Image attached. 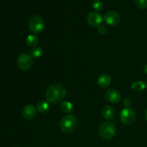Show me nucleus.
I'll list each match as a JSON object with an SVG mask.
<instances>
[{
  "instance_id": "nucleus-1",
  "label": "nucleus",
  "mask_w": 147,
  "mask_h": 147,
  "mask_svg": "<svg viewBox=\"0 0 147 147\" xmlns=\"http://www.w3.org/2000/svg\"><path fill=\"white\" fill-rule=\"evenodd\" d=\"M67 91L62 85L54 84L47 89L45 96L49 103H56L65 98Z\"/></svg>"
},
{
  "instance_id": "nucleus-2",
  "label": "nucleus",
  "mask_w": 147,
  "mask_h": 147,
  "mask_svg": "<svg viewBox=\"0 0 147 147\" xmlns=\"http://www.w3.org/2000/svg\"><path fill=\"white\" fill-rule=\"evenodd\" d=\"M76 126H77V120L73 115H66L60 121V129L64 133H71L76 129Z\"/></svg>"
},
{
  "instance_id": "nucleus-3",
  "label": "nucleus",
  "mask_w": 147,
  "mask_h": 147,
  "mask_svg": "<svg viewBox=\"0 0 147 147\" xmlns=\"http://www.w3.org/2000/svg\"><path fill=\"white\" fill-rule=\"evenodd\" d=\"M99 134L103 139L109 140L112 139L116 134V126L111 122H103L99 127Z\"/></svg>"
},
{
  "instance_id": "nucleus-4",
  "label": "nucleus",
  "mask_w": 147,
  "mask_h": 147,
  "mask_svg": "<svg viewBox=\"0 0 147 147\" xmlns=\"http://www.w3.org/2000/svg\"><path fill=\"white\" fill-rule=\"evenodd\" d=\"M28 27L32 32L34 33V34H39L44 29V20L41 17L38 15L32 16L29 20Z\"/></svg>"
},
{
  "instance_id": "nucleus-5",
  "label": "nucleus",
  "mask_w": 147,
  "mask_h": 147,
  "mask_svg": "<svg viewBox=\"0 0 147 147\" xmlns=\"http://www.w3.org/2000/svg\"><path fill=\"white\" fill-rule=\"evenodd\" d=\"M136 119V113L135 111L131 108H125L122 110L120 115V119L122 123L129 126L134 122Z\"/></svg>"
},
{
  "instance_id": "nucleus-6",
  "label": "nucleus",
  "mask_w": 147,
  "mask_h": 147,
  "mask_svg": "<svg viewBox=\"0 0 147 147\" xmlns=\"http://www.w3.org/2000/svg\"><path fill=\"white\" fill-rule=\"evenodd\" d=\"M17 65L21 70H26L30 69L32 65L33 58L30 55L23 53L21 54L17 58Z\"/></svg>"
},
{
  "instance_id": "nucleus-7",
  "label": "nucleus",
  "mask_w": 147,
  "mask_h": 147,
  "mask_svg": "<svg viewBox=\"0 0 147 147\" xmlns=\"http://www.w3.org/2000/svg\"><path fill=\"white\" fill-rule=\"evenodd\" d=\"M103 20L107 24L110 26H116L120 22V16L114 11H109L105 14Z\"/></svg>"
},
{
  "instance_id": "nucleus-8",
  "label": "nucleus",
  "mask_w": 147,
  "mask_h": 147,
  "mask_svg": "<svg viewBox=\"0 0 147 147\" xmlns=\"http://www.w3.org/2000/svg\"><path fill=\"white\" fill-rule=\"evenodd\" d=\"M87 22L92 27H98L101 24L103 18L97 11H90L87 15Z\"/></svg>"
},
{
  "instance_id": "nucleus-9",
  "label": "nucleus",
  "mask_w": 147,
  "mask_h": 147,
  "mask_svg": "<svg viewBox=\"0 0 147 147\" xmlns=\"http://www.w3.org/2000/svg\"><path fill=\"white\" fill-rule=\"evenodd\" d=\"M37 114V109L33 105H26L22 110V116L27 121L32 120Z\"/></svg>"
},
{
  "instance_id": "nucleus-10",
  "label": "nucleus",
  "mask_w": 147,
  "mask_h": 147,
  "mask_svg": "<svg viewBox=\"0 0 147 147\" xmlns=\"http://www.w3.org/2000/svg\"><path fill=\"white\" fill-rule=\"evenodd\" d=\"M106 98L112 103H118L121 100V93L115 89H109L106 92Z\"/></svg>"
},
{
  "instance_id": "nucleus-11",
  "label": "nucleus",
  "mask_w": 147,
  "mask_h": 147,
  "mask_svg": "<svg viewBox=\"0 0 147 147\" xmlns=\"http://www.w3.org/2000/svg\"><path fill=\"white\" fill-rule=\"evenodd\" d=\"M116 110L111 106H105L102 110V116L106 120H113L116 117Z\"/></svg>"
},
{
  "instance_id": "nucleus-12",
  "label": "nucleus",
  "mask_w": 147,
  "mask_h": 147,
  "mask_svg": "<svg viewBox=\"0 0 147 147\" xmlns=\"http://www.w3.org/2000/svg\"><path fill=\"white\" fill-rule=\"evenodd\" d=\"M111 83V78L110 76L107 74H103L99 76V78L97 80V84L100 88H105L109 87Z\"/></svg>"
},
{
  "instance_id": "nucleus-13",
  "label": "nucleus",
  "mask_w": 147,
  "mask_h": 147,
  "mask_svg": "<svg viewBox=\"0 0 147 147\" xmlns=\"http://www.w3.org/2000/svg\"><path fill=\"white\" fill-rule=\"evenodd\" d=\"M50 107V103L47 100H40L37 105V111L40 112V113H45L49 111Z\"/></svg>"
},
{
  "instance_id": "nucleus-14",
  "label": "nucleus",
  "mask_w": 147,
  "mask_h": 147,
  "mask_svg": "<svg viewBox=\"0 0 147 147\" xmlns=\"http://www.w3.org/2000/svg\"><path fill=\"white\" fill-rule=\"evenodd\" d=\"M60 107L61 110L65 113H70L73 111V105L70 101H63Z\"/></svg>"
},
{
  "instance_id": "nucleus-15",
  "label": "nucleus",
  "mask_w": 147,
  "mask_h": 147,
  "mask_svg": "<svg viewBox=\"0 0 147 147\" xmlns=\"http://www.w3.org/2000/svg\"><path fill=\"white\" fill-rule=\"evenodd\" d=\"M43 54V51L41 47H34L30 51V55L32 58L37 59L40 58Z\"/></svg>"
},
{
  "instance_id": "nucleus-16",
  "label": "nucleus",
  "mask_w": 147,
  "mask_h": 147,
  "mask_svg": "<svg viewBox=\"0 0 147 147\" xmlns=\"http://www.w3.org/2000/svg\"><path fill=\"white\" fill-rule=\"evenodd\" d=\"M26 42H27V45L30 46V47H36L38 43V38L34 34H30V35L27 36V39H26Z\"/></svg>"
},
{
  "instance_id": "nucleus-17",
  "label": "nucleus",
  "mask_w": 147,
  "mask_h": 147,
  "mask_svg": "<svg viewBox=\"0 0 147 147\" xmlns=\"http://www.w3.org/2000/svg\"><path fill=\"white\" fill-rule=\"evenodd\" d=\"M132 89L135 91H142L146 88V84L143 81H136L131 86Z\"/></svg>"
},
{
  "instance_id": "nucleus-18",
  "label": "nucleus",
  "mask_w": 147,
  "mask_h": 147,
  "mask_svg": "<svg viewBox=\"0 0 147 147\" xmlns=\"http://www.w3.org/2000/svg\"><path fill=\"white\" fill-rule=\"evenodd\" d=\"M93 7L96 11H100L103 8V4L100 0H94Z\"/></svg>"
},
{
  "instance_id": "nucleus-19",
  "label": "nucleus",
  "mask_w": 147,
  "mask_h": 147,
  "mask_svg": "<svg viewBox=\"0 0 147 147\" xmlns=\"http://www.w3.org/2000/svg\"><path fill=\"white\" fill-rule=\"evenodd\" d=\"M135 4L138 8L146 9L147 8V0H134Z\"/></svg>"
},
{
  "instance_id": "nucleus-20",
  "label": "nucleus",
  "mask_w": 147,
  "mask_h": 147,
  "mask_svg": "<svg viewBox=\"0 0 147 147\" xmlns=\"http://www.w3.org/2000/svg\"><path fill=\"white\" fill-rule=\"evenodd\" d=\"M97 30H98V32L100 34H106V33H107V31H108L107 27L102 24H100L99 26H98Z\"/></svg>"
},
{
  "instance_id": "nucleus-21",
  "label": "nucleus",
  "mask_w": 147,
  "mask_h": 147,
  "mask_svg": "<svg viewBox=\"0 0 147 147\" xmlns=\"http://www.w3.org/2000/svg\"><path fill=\"white\" fill-rule=\"evenodd\" d=\"M123 103H124V106H126V108H129L130 105L131 104V100L129 98H126L124 100V101H123Z\"/></svg>"
},
{
  "instance_id": "nucleus-22",
  "label": "nucleus",
  "mask_w": 147,
  "mask_h": 147,
  "mask_svg": "<svg viewBox=\"0 0 147 147\" xmlns=\"http://www.w3.org/2000/svg\"><path fill=\"white\" fill-rule=\"evenodd\" d=\"M144 73L147 75V64L145 65L144 67Z\"/></svg>"
},
{
  "instance_id": "nucleus-23",
  "label": "nucleus",
  "mask_w": 147,
  "mask_h": 147,
  "mask_svg": "<svg viewBox=\"0 0 147 147\" xmlns=\"http://www.w3.org/2000/svg\"><path fill=\"white\" fill-rule=\"evenodd\" d=\"M144 117H145V119H146V121H147V109L146 110V111H145V113H144Z\"/></svg>"
}]
</instances>
